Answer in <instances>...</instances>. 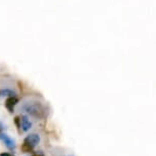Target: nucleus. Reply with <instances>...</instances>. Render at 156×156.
I'll return each instance as SVG.
<instances>
[{
  "label": "nucleus",
  "instance_id": "20e7f679",
  "mask_svg": "<svg viewBox=\"0 0 156 156\" xmlns=\"http://www.w3.org/2000/svg\"><path fill=\"white\" fill-rule=\"evenodd\" d=\"M17 102H19V99H17L16 96L8 97V98L5 100V107L7 108L9 112H13V108L16 105Z\"/></svg>",
  "mask_w": 156,
  "mask_h": 156
},
{
  "label": "nucleus",
  "instance_id": "6e6552de",
  "mask_svg": "<svg viewBox=\"0 0 156 156\" xmlns=\"http://www.w3.org/2000/svg\"><path fill=\"white\" fill-rule=\"evenodd\" d=\"M14 122H16V125L17 129H19L22 128V122H20V117L16 116V119H14Z\"/></svg>",
  "mask_w": 156,
  "mask_h": 156
},
{
  "label": "nucleus",
  "instance_id": "39448f33",
  "mask_svg": "<svg viewBox=\"0 0 156 156\" xmlns=\"http://www.w3.org/2000/svg\"><path fill=\"white\" fill-rule=\"evenodd\" d=\"M20 122H22V129L23 132H28L29 129L32 128V122L29 120L27 116L23 115L20 117Z\"/></svg>",
  "mask_w": 156,
  "mask_h": 156
},
{
  "label": "nucleus",
  "instance_id": "f257e3e1",
  "mask_svg": "<svg viewBox=\"0 0 156 156\" xmlns=\"http://www.w3.org/2000/svg\"><path fill=\"white\" fill-rule=\"evenodd\" d=\"M23 109L35 117H44L45 116V108L39 102H29L23 105Z\"/></svg>",
  "mask_w": 156,
  "mask_h": 156
},
{
  "label": "nucleus",
  "instance_id": "f03ea898",
  "mask_svg": "<svg viewBox=\"0 0 156 156\" xmlns=\"http://www.w3.org/2000/svg\"><path fill=\"white\" fill-rule=\"evenodd\" d=\"M0 141H2V142L5 144V146H6L9 150L16 149V142H14L8 135L4 134V133H0Z\"/></svg>",
  "mask_w": 156,
  "mask_h": 156
},
{
  "label": "nucleus",
  "instance_id": "9d476101",
  "mask_svg": "<svg viewBox=\"0 0 156 156\" xmlns=\"http://www.w3.org/2000/svg\"><path fill=\"white\" fill-rule=\"evenodd\" d=\"M0 156H12V155H10L9 153H7V152H2V153H0Z\"/></svg>",
  "mask_w": 156,
  "mask_h": 156
},
{
  "label": "nucleus",
  "instance_id": "0eeeda50",
  "mask_svg": "<svg viewBox=\"0 0 156 156\" xmlns=\"http://www.w3.org/2000/svg\"><path fill=\"white\" fill-rule=\"evenodd\" d=\"M1 95L3 96H8V97H13L16 96V93L11 90H8V89H5V90H2L1 91Z\"/></svg>",
  "mask_w": 156,
  "mask_h": 156
},
{
  "label": "nucleus",
  "instance_id": "9b49d317",
  "mask_svg": "<svg viewBox=\"0 0 156 156\" xmlns=\"http://www.w3.org/2000/svg\"><path fill=\"white\" fill-rule=\"evenodd\" d=\"M32 156H44L43 154H41V153H34Z\"/></svg>",
  "mask_w": 156,
  "mask_h": 156
},
{
  "label": "nucleus",
  "instance_id": "1a4fd4ad",
  "mask_svg": "<svg viewBox=\"0 0 156 156\" xmlns=\"http://www.w3.org/2000/svg\"><path fill=\"white\" fill-rule=\"evenodd\" d=\"M4 129H6V126H5L3 123L0 122V133H2V131H3Z\"/></svg>",
  "mask_w": 156,
  "mask_h": 156
},
{
  "label": "nucleus",
  "instance_id": "423d86ee",
  "mask_svg": "<svg viewBox=\"0 0 156 156\" xmlns=\"http://www.w3.org/2000/svg\"><path fill=\"white\" fill-rule=\"evenodd\" d=\"M34 149V147H32L31 145H29L27 143H23L22 145V151L25 152V153H29V152H32Z\"/></svg>",
  "mask_w": 156,
  "mask_h": 156
},
{
  "label": "nucleus",
  "instance_id": "7ed1b4c3",
  "mask_svg": "<svg viewBox=\"0 0 156 156\" xmlns=\"http://www.w3.org/2000/svg\"><path fill=\"white\" fill-rule=\"evenodd\" d=\"M40 142V137L37 134H30L29 136H27L23 140V143H27L29 145H31L32 147H35L38 143Z\"/></svg>",
  "mask_w": 156,
  "mask_h": 156
}]
</instances>
